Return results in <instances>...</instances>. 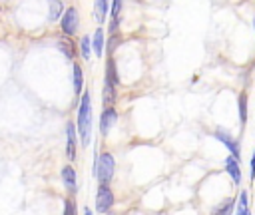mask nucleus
Here are the masks:
<instances>
[{
    "label": "nucleus",
    "instance_id": "nucleus-1",
    "mask_svg": "<svg viewBox=\"0 0 255 215\" xmlns=\"http://www.w3.org/2000/svg\"><path fill=\"white\" fill-rule=\"evenodd\" d=\"M76 131L80 135L82 145L88 147L92 141V96H90V92H82V96H80Z\"/></svg>",
    "mask_w": 255,
    "mask_h": 215
},
{
    "label": "nucleus",
    "instance_id": "nucleus-2",
    "mask_svg": "<svg viewBox=\"0 0 255 215\" xmlns=\"http://www.w3.org/2000/svg\"><path fill=\"white\" fill-rule=\"evenodd\" d=\"M92 173L100 185H110L114 179V173H116V157L110 151L98 153L94 157V171Z\"/></svg>",
    "mask_w": 255,
    "mask_h": 215
},
{
    "label": "nucleus",
    "instance_id": "nucleus-3",
    "mask_svg": "<svg viewBox=\"0 0 255 215\" xmlns=\"http://www.w3.org/2000/svg\"><path fill=\"white\" fill-rule=\"evenodd\" d=\"M116 205V195L112 191L110 185H100L96 191V211L106 215L112 211V207Z\"/></svg>",
    "mask_w": 255,
    "mask_h": 215
},
{
    "label": "nucleus",
    "instance_id": "nucleus-4",
    "mask_svg": "<svg viewBox=\"0 0 255 215\" xmlns=\"http://www.w3.org/2000/svg\"><path fill=\"white\" fill-rule=\"evenodd\" d=\"M60 26H62V34L64 36H70L72 38L78 32V28H80V16H78V10L74 6H70V8H66L62 12Z\"/></svg>",
    "mask_w": 255,
    "mask_h": 215
},
{
    "label": "nucleus",
    "instance_id": "nucleus-5",
    "mask_svg": "<svg viewBox=\"0 0 255 215\" xmlns=\"http://www.w3.org/2000/svg\"><path fill=\"white\" fill-rule=\"evenodd\" d=\"M213 137L219 141V143H223L225 147H227V151L231 153V157H235L237 161H241V145H239V139H235L229 131H225L223 127H217L215 131H213Z\"/></svg>",
    "mask_w": 255,
    "mask_h": 215
},
{
    "label": "nucleus",
    "instance_id": "nucleus-6",
    "mask_svg": "<svg viewBox=\"0 0 255 215\" xmlns=\"http://www.w3.org/2000/svg\"><path fill=\"white\" fill-rule=\"evenodd\" d=\"M116 123H118V109H116V106L114 108H104L102 113H100V133L106 137Z\"/></svg>",
    "mask_w": 255,
    "mask_h": 215
},
{
    "label": "nucleus",
    "instance_id": "nucleus-7",
    "mask_svg": "<svg viewBox=\"0 0 255 215\" xmlns=\"http://www.w3.org/2000/svg\"><path fill=\"white\" fill-rule=\"evenodd\" d=\"M76 145H78V131H76V123L68 121L66 123V157L70 161L76 159Z\"/></svg>",
    "mask_w": 255,
    "mask_h": 215
},
{
    "label": "nucleus",
    "instance_id": "nucleus-8",
    "mask_svg": "<svg viewBox=\"0 0 255 215\" xmlns=\"http://www.w3.org/2000/svg\"><path fill=\"white\" fill-rule=\"evenodd\" d=\"M62 183H64L66 191L70 193V197H74L78 193V175H76V169L72 165L62 167Z\"/></svg>",
    "mask_w": 255,
    "mask_h": 215
},
{
    "label": "nucleus",
    "instance_id": "nucleus-9",
    "mask_svg": "<svg viewBox=\"0 0 255 215\" xmlns=\"http://www.w3.org/2000/svg\"><path fill=\"white\" fill-rule=\"evenodd\" d=\"M58 50H60L70 62H74L76 56H78V44H76L70 36H62V38H58Z\"/></svg>",
    "mask_w": 255,
    "mask_h": 215
},
{
    "label": "nucleus",
    "instance_id": "nucleus-10",
    "mask_svg": "<svg viewBox=\"0 0 255 215\" xmlns=\"http://www.w3.org/2000/svg\"><path fill=\"white\" fill-rule=\"evenodd\" d=\"M223 165H225V171L229 173L231 181H233L235 185H241V165H239V161L229 155V157H225Z\"/></svg>",
    "mask_w": 255,
    "mask_h": 215
},
{
    "label": "nucleus",
    "instance_id": "nucleus-11",
    "mask_svg": "<svg viewBox=\"0 0 255 215\" xmlns=\"http://www.w3.org/2000/svg\"><path fill=\"white\" fill-rule=\"evenodd\" d=\"M104 82L112 84V86H120V76H118V66H116V60L110 56L106 60V72H104Z\"/></svg>",
    "mask_w": 255,
    "mask_h": 215
},
{
    "label": "nucleus",
    "instance_id": "nucleus-12",
    "mask_svg": "<svg viewBox=\"0 0 255 215\" xmlns=\"http://www.w3.org/2000/svg\"><path fill=\"white\" fill-rule=\"evenodd\" d=\"M116 90H118L116 86L104 82V90H102V104H104V108H114L116 106V102H118V92Z\"/></svg>",
    "mask_w": 255,
    "mask_h": 215
},
{
    "label": "nucleus",
    "instance_id": "nucleus-13",
    "mask_svg": "<svg viewBox=\"0 0 255 215\" xmlns=\"http://www.w3.org/2000/svg\"><path fill=\"white\" fill-rule=\"evenodd\" d=\"M72 80H74V94L82 96V92H84V70L78 62L72 64Z\"/></svg>",
    "mask_w": 255,
    "mask_h": 215
},
{
    "label": "nucleus",
    "instance_id": "nucleus-14",
    "mask_svg": "<svg viewBox=\"0 0 255 215\" xmlns=\"http://www.w3.org/2000/svg\"><path fill=\"white\" fill-rule=\"evenodd\" d=\"M104 48H106V38H104V28H96L94 38H92V50L96 54V58L104 56Z\"/></svg>",
    "mask_w": 255,
    "mask_h": 215
},
{
    "label": "nucleus",
    "instance_id": "nucleus-15",
    "mask_svg": "<svg viewBox=\"0 0 255 215\" xmlns=\"http://www.w3.org/2000/svg\"><path fill=\"white\" fill-rule=\"evenodd\" d=\"M247 109H249V96H247V92H239V96H237V111H239L241 125H245V121H247Z\"/></svg>",
    "mask_w": 255,
    "mask_h": 215
},
{
    "label": "nucleus",
    "instance_id": "nucleus-16",
    "mask_svg": "<svg viewBox=\"0 0 255 215\" xmlns=\"http://www.w3.org/2000/svg\"><path fill=\"white\" fill-rule=\"evenodd\" d=\"M235 215H251L249 211V195L247 191H239V197L235 199Z\"/></svg>",
    "mask_w": 255,
    "mask_h": 215
},
{
    "label": "nucleus",
    "instance_id": "nucleus-17",
    "mask_svg": "<svg viewBox=\"0 0 255 215\" xmlns=\"http://www.w3.org/2000/svg\"><path fill=\"white\" fill-rule=\"evenodd\" d=\"M233 209H235V197H229L219 205H215L211 209V215H233Z\"/></svg>",
    "mask_w": 255,
    "mask_h": 215
},
{
    "label": "nucleus",
    "instance_id": "nucleus-18",
    "mask_svg": "<svg viewBox=\"0 0 255 215\" xmlns=\"http://www.w3.org/2000/svg\"><path fill=\"white\" fill-rule=\"evenodd\" d=\"M108 8H110L108 0H94V18H96L100 24H104V20H106V16H108Z\"/></svg>",
    "mask_w": 255,
    "mask_h": 215
},
{
    "label": "nucleus",
    "instance_id": "nucleus-19",
    "mask_svg": "<svg viewBox=\"0 0 255 215\" xmlns=\"http://www.w3.org/2000/svg\"><path fill=\"white\" fill-rule=\"evenodd\" d=\"M48 6H50V14H48V18H50V22H56V20H60L62 18V12H64V4H62V0H48Z\"/></svg>",
    "mask_w": 255,
    "mask_h": 215
},
{
    "label": "nucleus",
    "instance_id": "nucleus-20",
    "mask_svg": "<svg viewBox=\"0 0 255 215\" xmlns=\"http://www.w3.org/2000/svg\"><path fill=\"white\" fill-rule=\"evenodd\" d=\"M78 50H80V54H82L84 60H90V58H92V38H90V36H82Z\"/></svg>",
    "mask_w": 255,
    "mask_h": 215
},
{
    "label": "nucleus",
    "instance_id": "nucleus-21",
    "mask_svg": "<svg viewBox=\"0 0 255 215\" xmlns=\"http://www.w3.org/2000/svg\"><path fill=\"white\" fill-rule=\"evenodd\" d=\"M62 215H78V207H76V199L74 197H66L64 199V213Z\"/></svg>",
    "mask_w": 255,
    "mask_h": 215
},
{
    "label": "nucleus",
    "instance_id": "nucleus-22",
    "mask_svg": "<svg viewBox=\"0 0 255 215\" xmlns=\"http://www.w3.org/2000/svg\"><path fill=\"white\" fill-rule=\"evenodd\" d=\"M120 42H122V36H120V32H114V34H110V40H108V54L112 56V52L120 46Z\"/></svg>",
    "mask_w": 255,
    "mask_h": 215
},
{
    "label": "nucleus",
    "instance_id": "nucleus-23",
    "mask_svg": "<svg viewBox=\"0 0 255 215\" xmlns=\"http://www.w3.org/2000/svg\"><path fill=\"white\" fill-rule=\"evenodd\" d=\"M120 12H122V0H114L112 2V20L120 22Z\"/></svg>",
    "mask_w": 255,
    "mask_h": 215
},
{
    "label": "nucleus",
    "instance_id": "nucleus-24",
    "mask_svg": "<svg viewBox=\"0 0 255 215\" xmlns=\"http://www.w3.org/2000/svg\"><path fill=\"white\" fill-rule=\"evenodd\" d=\"M249 167H251V179H255V149H253V155H251Z\"/></svg>",
    "mask_w": 255,
    "mask_h": 215
},
{
    "label": "nucleus",
    "instance_id": "nucleus-25",
    "mask_svg": "<svg viewBox=\"0 0 255 215\" xmlns=\"http://www.w3.org/2000/svg\"><path fill=\"white\" fill-rule=\"evenodd\" d=\"M84 215H94V211L90 207H84Z\"/></svg>",
    "mask_w": 255,
    "mask_h": 215
},
{
    "label": "nucleus",
    "instance_id": "nucleus-26",
    "mask_svg": "<svg viewBox=\"0 0 255 215\" xmlns=\"http://www.w3.org/2000/svg\"><path fill=\"white\" fill-rule=\"evenodd\" d=\"M253 30H255V18H253Z\"/></svg>",
    "mask_w": 255,
    "mask_h": 215
},
{
    "label": "nucleus",
    "instance_id": "nucleus-27",
    "mask_svg": "<svg viewBox=\"0 0 255 215\" xmlns=\"http://www.w3.org/2000/svg\"><path fill=\"white\" fill-rule=\"evenodd\" d=\"M106 215H110V213H106Z\"/></svg>",
    "mask_w": 255,
    "mask_h": 215
}]
</instances>
